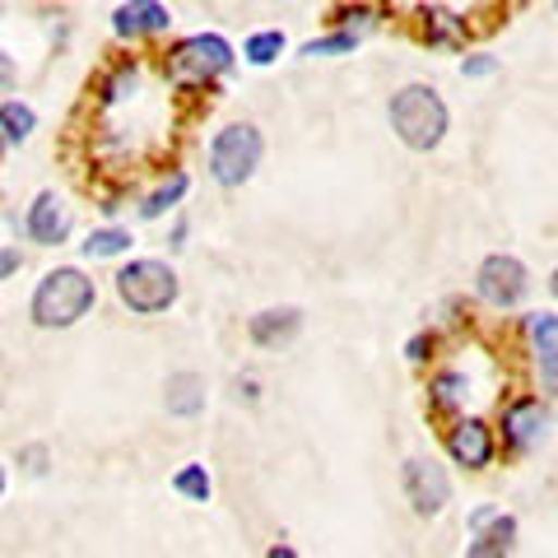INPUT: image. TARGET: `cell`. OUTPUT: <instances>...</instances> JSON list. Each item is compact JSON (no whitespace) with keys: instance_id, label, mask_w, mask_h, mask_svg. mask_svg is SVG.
Segmentation results:
<instances>
[{"instance_id":"7","label":"cell","mask_w":558,"mask_h":558,"mask_svg":"<svg viewBox=\"0 0 558 558\" xmlns=\"http://www.w3.org/2000/svg\"><path fill=\"white\" fill-rule=\"evenodd\" d=\"M405 498H410V508L418 517H438L447 502H451V480H447V470L433 461V457H414L405 461Z\"/></svg>"},{"instance_id":"25","label":"cell","mask_w":558,"mask_h":558,"mask_svg":"<svg viewBox=\"0 0 558 558\" xmlns=\"http://www.w3.org/2000/svg\"><path fill=\"white\" fill-rule=\"evenodd\" d=\"M336 20L344 24V33H354V38H363L368 28H377V14H373V10H363V5H359V10H340Z\"/></svg>"},{"instance_id":"30","label":"cell","mask_w":558,"mask_h":558,"mask_svg":"<svg viewBox=\"0 0 558 558\" xmlns=\"http://www.w3.org/2000/svg\"><path fill=\"white\" fill-rule=\"evenodd\" d=\"M428 349H433V336H414V340H410V363H424Z\"/></svg>"},{"instance_id":"22","label":"cell","mask_w":558,"mask_h":558,"mask_svg":"<svg viewBox=\"0 0 558 558\" xmlns=\"http://www.w3.org/2000/svg\"><path fill=\"white\" fill-rule=\"evenodd\" d=\"M359 47V38H354V33H330V38H312V43H303V57H312V61H317V57H340V51H354Z\"/></svg>"},{"instance_id":"5","label":"cell","mask_w":558,"mask_h":558,"mask_svg":"<svg viewBox=\"0 0 558 558\" xmlns=\"http://www.w3.org/2000/svg\"><path fill=\"white\" fill-rule=\"evenodd\" d=\"M260 154H266V140L252 121H233L209 140V178L219 186H242L260 168Z\"/></svg>"},{"instance_id":"14","label":"cell","mask_w":558,"mask_h":558,"mask_svg":"<svg viewBox=\"0 0 558 558\" xmlns=\"http://www.w3.org/2000/svg\"><path fill=\"white\" fill-rule=\"evenodd\" d=\"M163 405L178 418H196L205 410V377L201 373H172L163 387Z\"/></svg>"},{"instance_id":"12","label":"cell","mask_w":558,"mask_h":558,"mask_svg":"<svg viewBox=\"0 0 558 558\" xmlns=\"http://www.w3.org/2000/svg\"><path fill=\"white\" fill-rule=\"evenodd\" d=\"M299 330H303L299 307H266L247 322V336H252L256 349H284V344L299 340Z\"/></svg>"},{"instance_id":"31","label":"cell","mask_w":558,"mask_h":558,"mask_svg":"<svg viewBox=\"0 0 558 558\" xmlns=\"http://www.w3.org/2000/svg\"><path fill=\"white\" fill-rule=\"evenodd\" d=\"M238 396H242V400H260V387H256V377H242V381H238Z\"/></svg>"},{"instance_id":"6","label":"cell","mask_w":558,"mask_h":558,"mask_svg":"<svg viewBox=\"0 0 558 558\" xmlns=\"http://www.w3.org/2000/svg\"><path fill=\"white\" fill-rule=\"evenodd\" d=\"M475 289H480V299L488 303V307H517L521 299H526V289H531V275H526V266H521L517 256H508V252H494V256H484V266H480V275H475Z\"/></svg>"},{"instance_id":"19","label":"cell","mask_w":558,"mask_h":558,"mask_svg":"<svg viewBox=\"0 0 558 558\" xmlns=\"http://www.w3.org/2000/svg\"><path fill=\"white\" fill-rule=\"evenodd\" d=\"M121 252H131V233L126 229H94L89 238H84V256H121Z\"/></svg>"},{"instance_id":"17","label":"cell","mask_w":558,"mask_h":558,"mask_svg":"<svg viewBox=\"0 0 558 558\" xmlns=\"http://www.w3.org/2000/svg\"><path fill=\"white\" fill-rule=\"evenodd\" d=\"M33 131H38V117H33L28 102H0V135L20 145V140H28Z\"/></svg>"},{"instance_id":"23","label":"cell","mask_w":558,"mask_h":558,"mask_svg":"<svg viewBox=\"0 0 558 558\" xmlns=\"http://www.w3.org/2000/svg\"><path fill=\"white\" fill-rule=\"evenodd\" d=\"M428 24H433V28H424V33H428V43H457V38H461V28H465L457 14H447V10H433V14H428Z\"/></svg>"},{"instance_id":"33","label":"cell","mask_w":558,"mask_h":558,"mask_svg":"<svg viewBox=\"0 0 558 558\" xmlns=\"http://www.w3.org/2000/svg\"><path fill=\"white\" fill-rule=\"evenodd\" d=\"M0 498H5V470H0Z\"/></svg>"},{"instance_id":"8","label":"cell","mask_w":558,"mask_h":558,"mask_svg":"<svg viewBox=\"0 0 558 558\" xmlns=\"http://www.w3.org/2000/svg\"><path fill=\"white\" fill-rule=\"evenodd\" d=\"M517 549V517L498 508H480L470 517V549L465 558H512Z\"/></svg>"},{"instance_id":"13","label":"cell","mask_w":558,"mask_h":558,"mask_svg":"<svg viewBox=\"0 0 558 558\" xmlns=\"http://www.w3.org/2000/svg\"><path fill=\"white\" fill-rule=\"evenodd\" d=\"M172 14L159 5V0H131L112 14V33L117 38H149V33H168Z\"/></svg>"},{"instance_id":"27","label":"cell","mask_w":558,"mask_h":558,"mask_svg":"<svg viewBox=\"0 0 558 558\" xmlns=\"http://www.w3.org/2000/svg\"><path fill=\"white\" fill-rule=\"evenodd\" d=\"M24 470L28 475H47V447H24Z\"/></svg>"},{"instance_id":"24","label":"cell","mask_w":558,"mask_h":558,"mask_svg":"<svg viewBox=\"0 0 558 558\" xmlns=\"http://www.w3.org/2000/svg\"><path fill=\"white\" fill-rule=\"evenodd\" d=\"M135 80H140V65L126 61V65H117V75L102 84V102H117V98H126V89H135Z\"/></svg>"},{"instance_id":"11","label":"cell","mask_w":558,"mask_h":558,"mask_svg":"<svg viewBox=\"0 0 558 558\" xmlns=\"http://www.w3.org/2000/svg\"><path fill=\"white\" fill-rule=\"evenodd\" d=\"M24 229H28V238L38 242V247H61L65 233H70V215H65V205L57 201V191H38V201L28 205Z\"/></svg>"},{"instance_id":"10","label":"cell","mask_w":558,"mask_h":558,"mask_svg":"<svg viewBox=\"0 0 558 558\" xmlns=\"http://www.w3.org/2000/svg\"><path fill=\"white\" fill-rule=\"evenodd\" d=\"M447 451H451L457 465L484 470L488 461H494V428H488L484 418H461V424L447 433Z\"/></svg>"},{"instance_id":"34","label":"cell","mask_w":558,"mask_h":558,"mask_svg":"<svg viewBox=\"0 0 558 558\" xmlns=\"http://www.w3.org/2000/svg\"><path fill=\"white\" fill-rule=\"evenodd\" d=\"M549 284H554V299H558V270H554V279H549Z\"/></svg>"},{"instance_id":"32","label":"cell","mask_w":558,"mask_h":558,"mask_svg":"<svg viewBox=\"0 0 558 558\" xmlns=\"http://www.w3.org/2000/svg\"><path fill=\"white\" fill-rule=\"evenodd\" d=\"M266 558H299V549H289V545H275Z\"/></svg>"},{"instance_id":"3","label":"cell","mask_w":558,"mask_h":558,"mask_svg":"<svg viewBox=\"0 0 558 558\" xmlns=\"http://www.w3.org/2000/svg\"><path fill=\"white\" fill-rule=\"evenodd\" d=\"M178 270L163 266V260H131V266L117 270V299L126 303L135 317H159V312H168L172 303H178Z\"/></svg>"},{"instance_id":"1","label":"cell","mask_w":558,"mask_h":558,"mask_svg":"<svg viewBox=\"0 0 558 558\" xmlns=\"http://www.w3.org/2000/svg\"><path fill=\"white\" fill-rule=\"evenodd\" d=\"M98 303V289H94V279L75 270V266H57V270H47L38 279V289H33V322H38L43 330H65V326H75L80 317H89Z\"/></svg>"},{"instance_id":"29","label":"cell","mask_w":558,"mask_h":558,"mask_svg":"<svg viewBox=\"0 0 558 558\" xmlns=\"http://www.w3.org/2000/svg\"><path fill=\"white\" fill-rule=\"evenodd\" d=\"M14 80H20V70H14V61L5 57V51H0V94H10Z\"/></svg>"},{"instance_id":"4","label":"cell","mask_w":558,"mask_h":558,"mask_svg":"<svg viewBox=\"0 0 558 558\" xmlns=\"http://www.w3.org/2000/svg\"><path fill=\"white\" fill-rule=\"evenodd\" d=\"M229 65H233V47L219 33H191V38H182L168 51V80L178 89H205L219 75H229Z\"/></svg>"},{"instance_id":"26","label":"cell","mask_w":558,"mask_h":558,"mask_svg":"<svg viewBox=\"0 0 558 558\" xmlns=\"http://www.w3.org/2000/svg\"><path fill=\"white\" fill-rule=\"evenodd\" d=\"M494 70H498V57H488V51H475V57L461 61V75L465 80H484V75H494Z\"/></svg>"},{"instance_id":"18","label":"cell","mask_w":558,"mask_h":558,"mask_svg":"<svg viewBox=\"0 0 558 558\" xmlns=\"http://www.w3.org/2000/svg\"><path fill=\"white\" fill-rule=\"evenodd\" d=\"M172 488H178L182 498H191V502H209V494H215V484H209V475H205V465H201V461L182 465L178 475H172Z\"/></svg>"},{"instance_id":"28","label":"cell","mask_w":558,"mask_h":558,"mask_svg":"<svg viewBox=\"0 0 558 558\" xmlns=\"http://www.w3.org/2000/svg\"><path fill=\"white\" fill-rule=\"evenodd\" d=\"M20 266H24V256H20V247H0V279L20 275Z\"/></svg>"},{"instance_id":"9","label":"cell","mask_w":558,"mask_h":558,"mask_svg":"<svg viewBox=\"0 0 558 558\" xmlns=\"http://www.w3.org/2000/svg\"><path fill=\"white\" fill-rule=\"evenodd\" d=\"M545 433H549V410L539 405L535 396L517 400V405H508V414H502V442L512 451H531Z\"/></svg>"},{"instance_id":"35","label":"cell","mask_w":558,"mask_h":558,"mask_svg":"<svg viewBox=\"0 0 558 558\" xmlns=\"http://www.w3.org/2000/svg\"><path fill=\"white\" fill-rule=\"evenodd\" d=\"M554 10H558V0H554Z\"/></svg>"},{"instance_id":"15","label":"cell","mask_w":558,"mask_h":558,"mask_svg":"<svg viewBox=\"0 0 558 558\" xmlns=\"http://www.w3.org/2000/svg\"><path fill=\"white\" fill-rule=\"evenodd\" d=\"M526 336H531V349H535L539 368L558 381V317H554V312H535V317L526 322Z\"/></svg>"},{"instance_id":"20","label":"cell","mask_w":558,"mask_h":558,"mask_svg":"<svg viewBox=\"0 0 558 558\" xmlns=\"http://www.w3.org/2000/svg\"><path fill=\"white\" fill-rule=\"evenodd\" d=\"M461 400H465V377H461V373L433 377V387H428V405H433V410H457Z\"/></svg>"},{"instance_id":"21","label":"cell","mask_w":558,"mask_h":558,"mask_svg":"<svg viewBox=\"0 0 558 558\" xmlns=\"http://www.w3.org/2000/svg\"><path fill=\"white\" fill-rule=\"evenodd\" d=\"M279 51H284V33L266 28V33H252L247 47H242V57H247L252 65H270V61H279Z\"/></svg>"},{"instance_id":"16","label":"cell","mask_w":558,"mask_h":558,"mask_svg":"<svg viewBox=\"0 0 558 558\" xmlns=\"http://www.w3.org/2000/svg\"><path fill=\"white\" fill-rule=\"evenodd\" d=\"M186 196V172H172V178L159 186V191H149L145 196V205H140V219H159V215H168L172 205H178Z\"/></svg>"},{"instance_id":"2","label":"cell","mask_w":558,"mask_h":558,"mask_svg":"<svg viewBox=\"0 0 558 558\" xmlns=\"http://www.w3.org/2000/svg\"><path fill=\"white\" fill-rule=\"evenodd\" d=\"M387 117H391V131L400 135V145L414 149V154L438 149L442 135H447V121H451L447 102L433 84H405V89H396Z\"/></svg>"}]
</instances>
